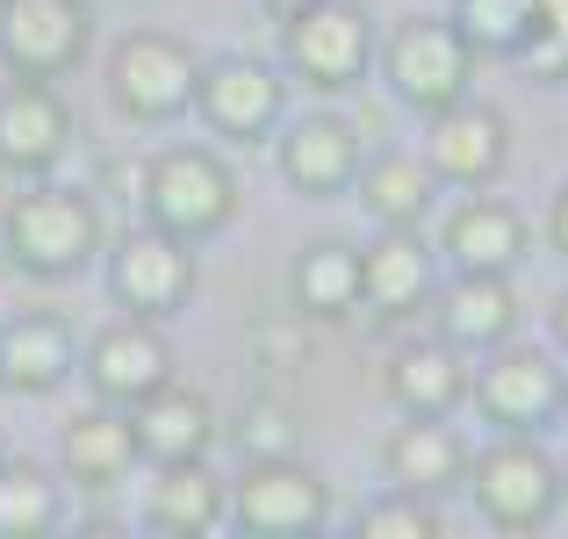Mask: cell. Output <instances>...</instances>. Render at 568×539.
Instances as JSON below:
<instances>
[{
    "instance_id": "1",
    "label": "cell",
    "mask_w": 568,
    "mask_h": 539,
    "mask_svg": "<svg viewBox=\"0 0 568 539\" xmlns=\"http://www.w3.org/2000/svg\"><path fill=\"white\" fill-rule=\"evenodd\" d=\"M0 237H8V260L22 266V274L65 281L101 252V209H94V194H80V187H29V194L8 202Z\"/></svg>"
},
{
    "instance_id": "2",
    "label": "cell",
    "mask_w": 568,
    "mask_h": 539,
    "mask_svg": "<svg viewBox=\"0 0 568 539\" xmlns=\"http://www.w3.org/2000/svg\"><path fill=\"white\" fill-rule=\"evenodd\" d=\"M468 489H475V511L483 526L497 532H540L561 504V468L532 446V431H511L497 439L489 454L468 460Z\"/></svg>"
},
{
    "instance_id": "3",
    "label": "cell",
    "mask_w": 568,
    "mask_h": 539,
    "mask_svg": "<svg viewBox=\"0 0 568 539\" xmlns=\"http://www.w3.org/2000/svg\"><path fill=\"white\" fill-rule=\"evenodd\" d=\"M144 216L159 223V231H173V237H209V231H223L231 223V209H237V180L231 166H223L216 152H194V144H181V152H159L152 166H144Z\"/></svg>"
},
{
    "instance_id": "4",
    "label": "cell",
    "mask_w": 568,
    "mask_h": 539,
    "mask_svg": "<svg viewBox=\"0 0 568 539\" xmlns=\"http://www.w3.org/2000/svg\"><path fill=\"white\" fill-rule=\"evenodd\" d=\"M194 87H202V58L181 37H159V29L123 37L109 58V94L130 123H173L181 109H194Z\"/></svg>"
},
{
    "instance_id": "5",
    "label": "cell",
    "mask_w": 568,
    "mask_h": 539,
    "mask_svg": "<svg viewBox=\"0 0 568 539\" xmlns=\"http://www.w3.org/2000/svg\"><path fill=\"white\" fill-rule=\"evenodd\" d=\"M468 72H475V43L460 37L454 22L417 14V22H403L396 37H388V80H396V94L410 101V109H425V115L468 101Z\"/></svg>"
},
{
    "instance_id": "6",
    "label": "cell",
    "mask_w": 568,
    "mask_h": 539,
    "mask_svg": "<svg viewBox=\"0 0 568 539\" xmlns=\"http://www.w3.org/2000/svg\"><path fill=\"white\" fill-rule=\"evenodd\" d=\"M109 288L115 303L130 309V317H181L187 295H194V252L187 237L159 231V223H144V231H130L123 245H115L109 260Z\"/></svg>"
},
{
    "instance_id": "7",
    "label": "cell",
    "mask_w": 568,
    "mask_h": 539,
    "mask_svg": "<svg viewBox=\"0 0 568 539\" xmlns=\"http://www.w3.org/2000/svg\"><path fill=\"white\" fill-rule=\"evenodd\" d=\"M332 497L324 482L303 468L295 454H274V460H252L245 482L231 489V526L237 532H260V539H288V532H317Z\"/></svg>"
},
{
    "instance_id": "8",
    "label": "cell",
    "mask_w": 568,
    "mask_h": 539,
    "mask_svg": "<svg viewBox=\"0 0 568 539\" xmlns=\"http://www.w3.org/2000/svg\"><path fill=\"white\" fill-rule=\"evenodd\" d=\"M87 0H8L0 8V58L8 72H29V80H58L87 58Z\"/></svg>"
},
{
    "instance_id": "9",
    "label": "cell",
    "mask_w": 568,
    "mask_h": 539,
    "mask_svg": "<svg viewBox=\"0 0 568 539\" xmlns=\"http://www.w3.org/2000/svg\"><path fill=\"white\" fill-rule=\"evenodd\" d=\"M367 58H375V37H367V14L346 8V0H317L288 22V65L303 72L317 94H346L361 87Z\"/></svg>"
},
{
    "instance_id": "10",
    "label": "cell",
    "mask_w": 568,
    "mask_h": 539,
    "mask_svg": "<svg viewBox=\"0 0 568 539\" xmlns=\"http://www.w3.org/2000/svg\"><path fill=\"white\" fill-rule=\"evenodd\" d=\"M65 144H72V115L58 101V87L14 72L0 87V166L8 173H51L65 159Z\"/></svg>"
},
{
    "instance_id": "11",
    "label": "cell",
    "mask_w": 568,
    "mask_h": 539,
    "mask_svg": "<svg viewBox=\"0 0 568 539\" xmlns=\"http://www.w3.org/2000/svg\"><path fill=\"white\" fill-rule=\"evenodd\" d=\"M511 159V130H504L497 109L483 101H454V109L432 115V138H425V166L439 180H460V187H483V180L504 173Z\"/></svg>"
},
{
    "instance_id": "12",
    "label": "cell",
    "mask_w": 568,
    "mask_h": 539,
    "mask_svg": "<svg viewBox=\"0 0 568 539\" xmlns=\"http://www.w3.org/2000/svg\"><path fill=\"white\" fill-rule=\"evenodd\" d=\"M87 382H94V396L115 403V410H130V403L152 396L159 382H173V353H166V338L152 332V317L109 324V332L87 346Z\"/></svg>"
},
{
    "instance_id": "13",
    "label": "cell",
    "mask_w": 568,
    "mask_h": 539,
    "mask_svg": "<svg viewBox=\"0 0 568 539\" xmlns=\"http://www.w3.org/2000/svg\"><path fill=\"white\" fill-rule=\"evenodd\" d=\"M561 367L547 353H526V346H511V353H497L483 367V382H475V403H483V417L489 425H504V431H532V425H547V417L561 410Z\"/></svg>"
},
{
    "instance_id": "14",
    "label": "cell",
    "mask_w": 568,
    "mask_h": 539,
    "mask_svg": "<svg viewBox=\"0 0 568 539\" xmlns=\"http://www.w3.org/2000/svg\"><path fill=\"white\" fill-rule=\"evenodd\" d=\"M130 425H138V454L152 460H202L209 446H216V410H209V396H194L181 382H159L152 396L130 403Z\"/></svg>"
},
{
    "instance_id": "15",
    "label": "cell",
    "mask_w": 568,
    "mask_h": 539,
    "mask_svg": "<svg viewBox=\"0 0 568 539\" xmlns=\"http://www.w3.org/2000/svg\"><path fill=\"white\" fill-rule=\"evenodd\" d=\"M194 109L223 130V138H260L281 115V80L260 65V58H223V65H202V87H194Z\"/></svg>"
},
{
    "instance_id": "16",
    "label": "cell",
    "mask_w": 568,
    "mask_h": 539,
    "mask_svg": "<svg viewBox=\"0 0 568 539\" xmlns=\"http://www.w3.org/2000/svg\"><path fill=\"white\" fill-rule=\"evenodd\" d=\"M281 173L303 194H338L361 180V130L346 115H310L281 138Z\"/></svg>"
},
{
    "instance_id": "17",
    "label": "cell",
    "mask_w": 568,
    "mask_h": 539,
    "mask_svg": "<svg viewBox=\"0 0 568 539\" xmlns=\"http://www.w3.org/2000/svg\"><path fill=\"white\" fill-rule=\"evenodd\" d=\"M58 460H65V475L80 489H115V482H130V468H138V425H130L123 410H80L65 425V439H58Z\"/></svg>"
},
{
    "instance_id": "18",
    "label": "cell",
    "mask_w": 568,
    "mask_h": 539,
    "mask_svg": "<svg viewBox=\"0 0 568 539\" xmlns=\"http://www.w3.org/2000/svg\"><path fill=\"white\" fill-rule=\"evenodd\" d=\"M446 260L460 274H511L526 260V216L511 202H460L454 223H446Z\"/></svg>"
},
{
    "instance_id": "19",
    "label": "cell",
    "mask_w": 568,
    "mask_h": 539,
    "mask_svg": "<svg viewBox=\"0 0 568 539\" xmlns=\"http://www.w3.org/2000/svg\"><path fill=\"white\" fill-rule=\"evenodd\" d=\"M72 374V332L65 317H14L0 324V388L14 396H51L58 382Z\"/></svg>"
},
{
    "instance_id": "20",
    "label": "cell",
    "mask_w": 568,
    "mask_h": 539,
    "mask_svg": "<svg viewBox=\"0 0 568 539\" xmlns=\"http://www.w3.org/2000/svg\"><path fill=\"white\" fill-rule=\"evenodd\" d=\"M144 518H152L159 532H181V539L216 532L223 518H231V497H223V482L209 475V454H202V460H159Z\"/></svg>"
},
{
    "instance_id": "21",
    "label": "cell",
    "mask_w": 568,
    "mask_h": 539,
    "mask_svg": "<svg viewBox=\"0 0 568 539\" xmlns=\"http://www.w3.org/2000/svg\"><path fill=\"white\" fill-rule=\"evenodd\" d=\"M388 468H396V489H417V497H446V489L468 482V446L446 417H410V425L388 439Z\"/></svg>"
},
{
    "instance_id": "22",
    "label": "cell",
    "mask_w": 568,
    "mask_h": 539,
    "mask_svg": "<svg viewBox=\"0 0 568 539\" xmlns=\"http://www.w3.org/2000/svg\"><path fill=\"white\" fill-rule=\"evenodd\" d=\"M432 295V260L410 231H382L375 252H361V303H375L382 317H410Z\"/></svg>"
},
{
    "instance_id": "23",
    "label": "cell",
    "mask_w": 568,
    "mask_h": 539,
    "mask_svg": "<svg viewBox=\"0 0 568 539\" xmlns=\"http://www.w3.org/2000/svg\"><path fill=\"white\" fill-rule=\"evenodd\" d=\"M388 396L403 403L410 417H446L460 396H468V367H460V346L454 338H432V346H403L388 359Z\"/></svg>"
},
{
    "instance_id": "24",
    "label": "cell",
    "mask_w": 568,
    "mask_h": 539,
    "mask_svg": "<svg viewBox=\"0 0 568 539\" xmlns=\"http://www.w3.org/2000/svg\"><path fill=\"white\" fill-rule=\"evenodd\" d=\"M432 194H439V173H432L425 159L388 152L375 166H361V202L382 231H417V223L432 216Z\"/></svg>"
},
{
    "instance_id": "25",
    "label": "cell",
    "mask_w": 568,
    "mask_h": 539,
    "mask_svg": "<svg viewBox=\"0 0 568 539\" xmlns=\"http://www.w3.org/2000/svg\"><path fill=\"white\" fill-rule=\"evenodd\" d=\"M439 317H446V338H454V346H504L511 324H518V295H511L504 274H460L454 288H446Z\"/></svg>"
},
{
    "instance_id": "26",
    "label": "cell",
    "mask_w": 568,
    "mask_h": 539,
    "mask_svg": "<svg viewBox=\"0 0 568 539\" xmlns=\"http://www.w3.org/2000/svg\"><path fill=\"white\" fill-rule=\"evenodd\" d=\"M295 309L303 317H353L361 309V252L310 245L295 260Z\"/></svg>"
},
{
    "instance_id": "27",
    "label": "cell",
    "mask_w": 568,
    "mask_h": 539,
    "mask_svg": "<svg viewBox=\"0 0 568 539\" xmlns=\"http://www.w3.org/2000/svg\"><path fill=\"white\" fill-rule=\"evenodd\" d=\"M58 526V482L29 460H0V539H37Z\"/></svg>"
},
{
    "instance_id": "28",
    "label": "cell",
    "mask_w": 568,
    "mask_h": 539,
    "mask_svg": "<svg viewBox=\"0 0 568 539\" xmlns=\"http://www.w3.org/2000/svg\"><path fill=\"white\" fill-rule=\"evenodd\" d=\"M454 29L489 58H518L526 37L540 29V8L532 0H454Z\"/></svg>"
},
{
    "instance_id": "29",
    "label": "cell",
    "mask_w": 568,
    "mask_h": 539,
    "mask_svg": "<svg viewBox=\"0 0 568 539\" xmlns=\"http://www.w3.org/2000/svg\"><path fill=\"white\" fill-rule=\"evenodd\" d=\"M361 539H439V497H417V489H396V497H375L361 518H353Z\"/></svg>"
},
{
    "instance_id": "30",
    "label": "cell",
    "mask_w": 568,
    "mask_h": 539,
    "mask_svg": "<svg viewBox=\"0 0 568 539\" xmlns=\"http://www.w3.org/2000/svg\"><path fill=\"white\" fill-rule=\"evenodd\" d=\"M540 8V29L526 37V51H518V65L532 72V80H568V0H532Z\"/></svg>"
},
{
    "instance_id": "31",
    "label": "cell",
    "mask_w": 568,
    "mask_h": 539,
    "mask_svg": "<svg viewBox=\"0 0 568 539\" xmlns=\"http://www.w3.org/2000/svg\"><path fill=\"white\" fill-rule=\"evenodd\" d=\"M245 460H274V454H295V425H288V410L281 403H252L245 410Z\"/></svg>"
},
{
    "instance_id": "32",
    "label": "cell",
    "mask_w": 568,
    "mask_h": 539,
    "mask_svg": "<svg viewBox=\"0 0 568 539\" xmlns=\"http://www.w3.org/2000/svg\"><path fill=\"white\" fill-rule=\"evenodd\" d=\"M547 237H555V252H561V260H568V187H561L555 216H547Z\"/></svg>"
},
{
    "instance_id": "33",
    "label": "cell",
    "mask_w": 568,
    "mask_h": 539,
    "mask_svg": "<svg viewBox=\"0 0 568 539\" xmlns=\"http://www.w3.org/2000/svg\"><path fill=\"white\" fill-rule=\"evenodd\" d=\"M266 8H274L281 22H295V14H303V8H317V0H266Z\"/></svg>"
},
{
    "instance_id": "34",
    "label": "cell",
    "mask_w": 568,
    "mask_h": 539,
    "mask_svg": "<svg viewBox=\"0 0 568 539\" xmlns=\"http://www.w3.org/2000/svg\"><path fill=\"white\" fill-rule=\"evenodd\" d=\"M555 338H561V346H568V295H561V303H555Z\"/></svg>"
},
{
    "instance_id": "35",
    "label": "cell",
    "mask_w": 568,
    "mask_h": 539,
    "mask_svg": "<svg viewBox=\"0 0 568 539\" xmlns=\"http://www.w3.org/2000/svg\"><path fill=\"white\" fill-rule=\"evenodd\" d=\"M561 497H568V460H561Z\"/></svg>"
},
{
    "instance_id": "36",
    "label": "cell",
    "mask_w": 568,
    "mask_h": 539,
    "mask_svg": "<svg viewBox=\"0 0 568 539\" xmlns=\"http://www.w3.org/2000/svg\"><path fill=\"white\" fill-rule=\"evenodd\" d=\"M561 410H568V388H561Z\"/></svg>"
},
{
    "instance_id": "37",
    "label": "cell",
    "mask_w": 568,
    "mask_h": 539,
    "mask_svg": "<svg viewBox=\"0 0 568 539\" xmlns=\"http://www.w3.org/2000/svg\"><path fill=\"white\" fill-rule=\"evenodd\" d=\"M0 460H8V446H0Z\"/></svg>"
},
{
    "instance_id": "38",
    "label": "cell",
    "mask_w": 568,
    "mask_h": 539,
    "mask_svg": "<svg viewBox=\"0 0 568 539\" xmlns=\"http://www.w3.org/2000/svg\"><path fill=\"white\" fill-rule=\"evenodd\" d=\"M0 8H8V0H0Z\"/></svg>"
}]
</instances>
